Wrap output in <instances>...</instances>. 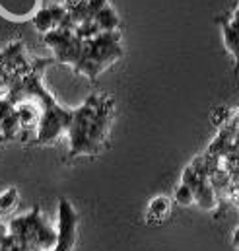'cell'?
<instances>
[{
    "instance_id": "obj_3",
    "label": "cell",
    "mask_w": 239,
    "mask_h": 251,
    "mask_svg": "<svg viewBox=\"0 0 239 251\" xmlns=\"http://www.w3.org/2000/svg\"><path fill=\"white\" fill-rule=\"evenodd\" d=\"M6 226L22 251H51L57 242V230L45 220L39 206L12 218Z\"/></svg>"
},
{
    "instance_id": "obj_17",
    "label": "cell",
    "mask_w": 239,
    "mask_h": 251,
    "mask_svg": "<svg viewBox=\"0 0 239 251\" xmlns=\"http://www.w3.org/2000/svg\"><path fill=\"white\" fill-rule=\"evenodd\" d=\"M230 22H234V24H239V4L232 10V14H230Z\"/></svg>"
},
{
    "instance_id": "obj_14",
    "label": "cell",
    "mask_w": 239,
    "mask_h": 251,
    "mask_svg": "<svg viewBox=\"0 0 239 251\" xmlns=\"http://www.w3.org/2000/svg\"><path fill=\"white\" fill-rule=\"evenodd\" d=\"M173 199H175V202L179 206H191V204H194V193H192V189L189 187V185H185V183H181L179 187L175 189Z\"/></svg>"
},
{
    "instance_id": "obj_9",
    "label": "cell",
    "mask_w": 239,
    "mask_h": 251,
    "mask_svg": "<svg viewBox=\"0 0 239 251\" xmlns=\"http://www.w3.org/2000/svg\"><path fill=\"white\" fill-rule=\"evenodd\" d=\"M169 212H171V201L167 197H156L148 204V222L150 224L164 222L169 216Z\"/></svg>"
},
{
    "instance_id": "obj_4",
    "label": "cell",
    "mask_w": 239,
    "mask_h": 251,
    "mask_svg": "<svg viewBox=\"0 0 239 251\" xmlns=\"http://www.w3.org/2000/svg\"><path fill=\"white\" fill-rule=\"evenodd\" d=\"M122 57L120 47V31L117 33H99L96 39L84 41L80 61L74 66V72L80 76H86L90 80H96L99 74H103L109 66Z\"/></svg>"
},
{
    "instance_id": "obj_11",
    "label": "cell",
    "mask_w": 239,
    "mask_h": 251,
    "mask_svg": "<svg viewBox=\"0 0 239 251\" xmlns=\"http://www.w3.org/2000/svg\"><path fill=\"white\" fill-rule=\"evenodd\" d=\"M222 35H224L226 49L230 51V55L236 61V70H239V33L228 22H222Z\"/></svg>"
},
{
    "instance_id": "obj_13",
    "label": "cell",
    "mask_w": 239,
    "mask_h": 251,
    "mask_svg": "<svg viewBox=\"0 0 239 251\" xmlns=\"http://www.w3.org/2000/svg\"><path fill=\"white\" fill-rule=\"evenodd\" d=\"M18 201H20V193L16 187H8L6 191H2L0 193V218L10 214L18 206Z\"/></svg>"
},
{
    "instance_id": "obj_8",
    "label": "cell",
    "mask_w": 239,
    "mask_h": 251,
    "mask_svg": "<svg viewBox=\"0 0 239 251\" xmlns=\"http://www.w3.org/2000/svg\"><path fill=\"white\" fill-rule=\"evenodd\" d=\"M94 22H96V25L99 27L101 33H117V31H120L119 16H117V12L113 10L111 4H107L105 8H101L94 16Z\"/></svg>"
},
{
    "instance_id": "obj_1",
    "label": "cell",
    "mask_w": 239,
    "mask_h": 251,
    "mask_svg": "<svg viewBox=\"0 0 239 251\" xmlns=\"http://www.w3.org/2000/svg\"><path fill=\"white\" fill-rule=\"evenodd\" d=\"M51 61H37L24 74L16 76L6 98L16 105L20 101H31L39 107L41 119L35 130L37 144H55L60 136L68 132L72 121V109L59 105L53 94L43 86V70Z\"/></svg>"
},
{
    "instance_id": "obj_15",
    "label": "cell",
    "mask_w": 239,
    "mask_h": 251,
    "mask_svg": "<svg viewBox=\"0 0 239 251\" xmlns=\"http://www.w3.org/2000/svg\"><path fill=\"white\" fill-rule=\"evenodd\" d=\"M14 109H16V105L4 96V98H0V123L8 117V115H12L14 113Z\"/></svg>"
},
{
    "instance_id": "obj_16",
    "label": "cell",
    "mask_w": 239,
    "mask_h": 251,
    "mask_svg": "<svg viewBox=\"0 0 239 251\" xmlns=\"http://www.w3.org/2000/svg\"><path fill=\"white\" fill-rule=\"evenodd\" d=\"M109 4V0H86V6H88V12H90V16L94 18L101 8H105Z\"/></svg>"
},
{
    "instance_id": "obj_7",
    "label": "cell",
    "mask_w": 239,
    "mask_h": 251,
    "mask_svg": "<svg viewBox=\"0 0 239 251\" xmlns=\"http://www.w3.org/2000/svg\"><path fill=\"white\" fill-rule=\"evenodd\" d=\"M192 193H194V204H198L202 210H216L218 197H216V189L212 187L210 179L200 181L196 187L192 189Z\"/></svg>"
},
{
    "instance_id": "obj_19",
    "label": "cell",
    "mask_w": 239,
    "mask_h": 251,
    "mask_svg": "<svg viewBox=\"0 0 239 251\" xmlns=\"http://www.w3.org/2000/svg\"><path fill=\"white\" fill-rule=\"evenodd\" d=\"M232 244H234L236 248L239 246V228H236V230H234V236H232Z\"/></svg>"
},
{
    "instance_id": "obj_6",
    "label": "cell",
    "mask_w": 239,
    "mask_h": 251,
    "mask_svg": "<svg viewBox=\"0 0 239 251\" xmlns=\"http://www.w3.org/2000/svg\"><path fill=\"white\" fill-rule=\"evenodd\" d=\"M78 240V212L68 199L59 201L57 242L51 251H72Z\"/></svg>"
},
{
    "instance_id": "obj_10",
    "label": "cell",
    "mask_w": 239,
    "mask_h": 251,
    "mask_svg": "<svg viewBox=\"0 0 239 251\" xmlns=\"http://www.w3.org/2000/svg\"><path fill=\"white\" fill-rule=\"evenodd\" d=\"M31 22H33L35 29H37L39 33H43V35L59 27V25H57V22H55V18H53V14H51V8H49V6L39 8V10L35 12V16H33V20H31Z\"/></svg>"
},
{
    "instance_id": "obj_2",
    "label": "cell",
    "mask_w": 239,
    "mask_h": 251,
    "mask_svg": "<svg viewBox=\"0 0 239 251\" xmlns=\"http://www.w3.org/2000/svg\"><path fill=\"white\" fill-rule=\"evenodd\" d=\"M113 111V100L101 94L90 96L78 109H72V121L66 132L70 158L97 156L107 146Z\"/></svg>"
},
{
    "instance_id": "obj_20",
    "label": "cell",
    "mask_w": 239,
    "mask_h": 251,
    "mask_svg": "<svg viewBox=\"0 0 239 251\" xmlns=\"http://www.w3.org/2000/svg\"><path fill=\"white\" fill-rule=\"evenodd\" d=\"M238 250H239V246H238Z\"/></svg>"
},
{
    "instance_id": "obj_12",
    "label": "cell",
    "mask_w": 239,
    "mask_h": 251,
    "mask_svg": "<svg viewBox=\"0 0 239 251\" xmlns=\"http://www.w3.org/2000/svg\"><path fill=\"white\" fill-rule=\"evenodd\" d=\"M22 134V125H20V119L16 115V109L12 115H8L2 123H0V140H14Z\"/></svg>"
},
{
    "instance_id": "obj_5",
    "label": "cell",
    "mask_w": 239,
    "mask_h": 251,
    "mask_svg": "<svg viewBox=\"0 0 239 251\" xmlns=\"http://www.w3.org/2000/svg\"><path fill=\"white\" fill-rule=\"evenodd\" d=\"M43 41L51 49V53H53V57H55L57 63L66 64V66H70L74 70V66L80 61L84 41L72 29L57 27V29L45 33L43 35Z\"/></svg>"
},
{
    "instance_id": "obj_21",
    "label": "cell",
    "mask_w": 239,
    "mask_h": 251,
    "mask_svg": "<svg viewBox=\"0 0 239 251\" xmlns=\"http://www.w3.org/2000/svg\"><path fill=\"white\" fill-rule=\"evenodd\" d=\"M238 4H239V2H238Z\"/></svg>"
},
{
    "instance_id": "obj_18",
    "label": "cell",
    "mask_w": 239,
    "mask_h": 251,
    "mask_svg": "<svg viewBox=\"0 0 239 251\" xmlns=\"http://www.w3.org/2000/svg\"><path fill=\"white\" fill-rule=\"evenodd\" d=\"M8 236V226L4 222H0V246H2V240Z\"/></svg>"
}]
</instances>
